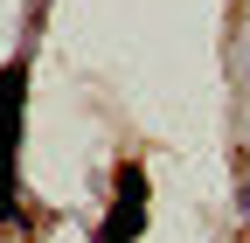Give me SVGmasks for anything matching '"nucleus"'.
Here are the masks:
<instances>
[{
	"mask_svg": "<svg viewBox=\"0 0 250 243\" xmlns=\"http://www.w3.org/2000/svg\"><path fill=\"white\" fill-rule=\"evenodd\" d=\"M139 195H146V174L125 167V174H118V216H111V229H104L98 243H132V236H139Z\"/></svg>",
	"mask_w": 250,
	"mask_h": 243,
	"instance_id": "obj_1",
	"label": "nucleus"
},
{
	"mask_svg": "<svg viewBox=\"0 0 250 243\" xmlns=\"http://www.w3.org/2000/svg\"><path fill=\"white\" fill-rule=\"evenodd\" d=\"M243 202H250V195H243Z\"/></svg>",
	"mask_w": 250,
	"mask_h": 243,
	"instance_id": "obj_2",
	"label": "nucleus"
}]
</instances>
